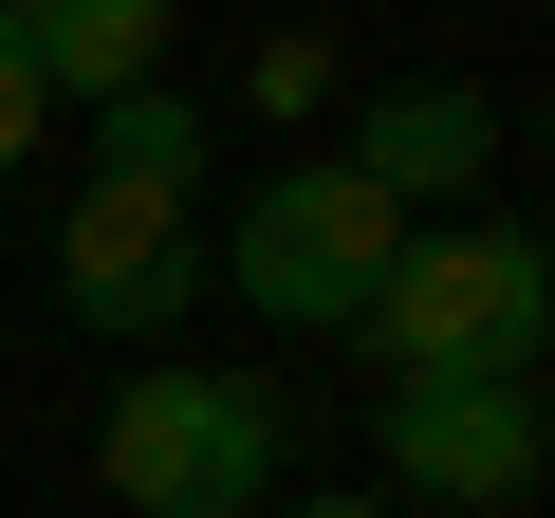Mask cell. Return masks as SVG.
Wrapping results in <instances>:
<instances>
[{"instance_id": "6da1fadb", "label": "cell", "mask_w": 555, "mask_h": 518, "mask_svg": "<svg viewBox=\"0 0 555 518\" xmlns=\"http://www.w3.org/2000/svg\"><path fill=\"white\" fill-rule=\"evenodd\" d=\"M408 259V204L389 185H352L334 148H278L241 204H222V241H204V279L259 315V334H352L371 315V279Z\"/></svg>"}, {"instance_id": "7a4b0ae2", "label": "cell", "mask_w": 555, "mask_h": 518, "mask_svg": "<svg viewBox=\"0 0 555 518\" xmlns=\"http://www.w3.org/2000/svg\"><path fill=\"white\" fill-rule=\"evenodd\" d=\"M93 463H112L130 518H259L278 463H297V407H278L259 371H167V352H149V371L112 389Z\"/></svg>"}, {"instance_id": "3957f363", "label": "cell", "mask_w": 555, "mask_h": 518, "mask_svg": "<svg viewBox=\"0 0 555 518\" xmlns=\"http://www.w3.org/2000/svg\"><path fill=\"white\" fill-rule=\"evenodd\" d=\"M352 334L389 352V389H408V371H537L555 259H537V222H408V259L371 279Z\"/></svg>"}, {"instance_id": "277c9868", "label": "cell", "mask_w": 555, "mask_h": 518, "mask_svg": "<svg viewBox=\"0 0 555 518\" xmlns=\"http://www.w3.org/2000/svg\"><path fill=\"white\" fill-rule=\"evenodd\" d=\"M389 518H518L537 481H555V444H537V371H408L389 389Z\"/></svg>"}, {"instance_id": "5b68a950", "label": "cell", "mask_w": 555, "mask_h": 518, "mask_svg": "<svg viewBox=\"0 0 555 518\" xmlns=\"http://www.w3.org/2000/svg\"><path fill=\"white\" fill-rule=\"evenodd\" d=\"M204 297H222V279H204V222H185V204H149V185H75V204H56V315H75V334L167 352Z\"/></svg>"}, {"instance_id": "8992f818", "label": "cell", "mask_w": 555, "mask_h": 518, "mask_svg": "<svg viewBox=\"0 0 555 518\" xmlns=\"http://www.w3.org/2000/svg\"><path fill=\"white\" fill-rule=\"evenodd\" d=\"M334 167L389 185L408 222H444V204H481V167H500V93H481V75H371L352 130H334Z\"/></svg>"}, {"instance_id": "52a82bcc", "label": "cell", "mask_w": 555, "mask_h": 518, "mask_svg": "<svg viewBox=\"0 0 555 518\" xmlns=\"http://www.w3.org/2000/svg\"><path fill=\"white\" fill-rule=\"evenodd\" d=\"M167 20H185V0H38L20 56H38V93H56V112H112V93H149V75H167Z\"/></svg>"}, {"instance_id": "ba28073f", "label": "cell", "mask_w": 555, "mask_h": 518, "mask_svg": "<svg viewBox=\"0 0 555 518\" xmlns=\"http://www.w3.org/2000/svg\"><path fill=\"white\" fill-rule=\"evenodd\" d=\"M93 185H149V204H204V112L149 75V93H112L93 112Z\"/></svg>"}, {"instance_id": "9c48e42d", "label": "cell", "mask_w": 555, "mask_h": 518, "mask_svg": "<svg viewBox=\"0 0 555 518\" xmlns=\"http://www.w3.org/2000/svg\"><path fill=\"white\" fill-rule=\"evenodd\" d=\"M241 93H259V112H278V130H315V112H352V56H334V38H315V20H278V38H259V56H241Z\"/></svg>"}, {"instance_id": "30bf717a", "label": "cell", "mask_w": 555, "mask_h": 518, "mask_svg": "<svg viewBox=\"0 0 555 518\" xmlns=\"http://www.w3.org/2000/svg\"><path fill=\"white\" fill-rule=\"evenodd\" d=\"M38 130H56V93H38V56H20V38H0V185L38 167Z\"/></svg>"}, {"instance_id": "8fae6325", "label": "cell", "mask_w": 555, "mask_h": 518, "mask_svg": "<svg viewBox=\"0 0 555 518\" xmlns=\"http://www.w3.org/2000/svg\"><path fill=\"white\" fill-rule=\"evenodd\" d=\"M259 518H389V500H259Z\"/></svg>"}, {"instance_id": "7c38bea8", "label": "cell", "mask_w": 555, "mask_h": 518, "mask_svg": "<svg viewBox=\"0 0 555 518\" xmlns=\"http://www.w3.org/2000/svg\"><path fill=\"white\" fill-rule=\"evenodd\" d=\"M20 20H38V0H0V38H20Z\"/></svg>"}]
</instances>
